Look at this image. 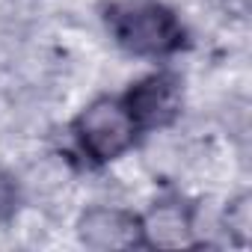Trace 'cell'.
<instances>
[{
  "mask_svg": "<svg viewBox=\"0 0 252 252\" xmlns=\"http://www.w3.org/2000/svg\"><path fill=\"white\" fill-rule=\"evenodd\" d=\"M18 208V184L12 181V175H6L0 169V222H6Z\"/></svg>",
  "mask_w": 252,
  "mask_h": 252,
  "instance_id": "obj_6",
  "label": "cell"
},
{
  "mask_svg": "<svg viewBox=\"0 0 252 252\" xmlns=\"http://www.w3.org/2000/svg\"><path fill=\"white\" fill-rule=\"evenodd\" d=\"M71 131H74V140H77L80 152L95 163L116 160L143 134L131 107L125 104V98H98V101H92L74 119Z\"/></svg>",
  "mask_w": 252,
  "mask_h": 252,
  "instance_id": "obj_2",
  "label": "cell"
},
{
  "mask_svg": "<svg viewBox=\"0 0 252 252\" xmlns=\"http://www.w3.org/2000/svg\"><path fill=\"white\" fill-rule=\"evenodd\" d=\"M104 21L119 48L137 57H172L187 48V30L172 9L152 0H125L104 9Z\"/></svg>",
  "mask_w": 252,
  "mask_h": 252,
  "instance_id": "obj_1",
  "label": "cell"
},
{
  "mask_svg": "<svg viewBox=\"0 0 252 252\" xmlns=\"http://www.w3.org/2000/svg\"><path fill=\"white\" fill-rule=\"evenodd\" d=\"M80 240L92 249H131L146 246L143 220L119 208H92L80 220Z\"/></svg>",
  "mask_w": 252,
  "mask_h": 252,
  "instance_id": "obj_4",
  "label": "cell"
},
{
  "mask_svg": "<svg viewBox=\"0 0 252 252\" xmlns=\"http://www.w3.org/2000/svg\"><path fill=\"white\" fill-rule=\"evenodd\" d=\"M122 98L131 107L140 131L163 128L181 113V80L172 71H155L134 83Z\"/></svg>",
  "mask_w": 252,
  "mask_h": 252,
  "instance_id": "obj_3",
  "label": "cell"
},
{
  "mask_svg": "<svg viewBox=\"0 0 252 252\" xmlns=\"http://www.w3.org/2000/svg\"><path fill=\"white\" fill-rule=\"evenodd\" d=\"M146 243L155 246H181L190 234V214L181 205H158L155 214L143 222Z\"/></svg>",
  "mask_w": 252,
  "mask_h": 252,
  "instance_id": "obj_5",
  "label": "cell"
}]
</instances>
